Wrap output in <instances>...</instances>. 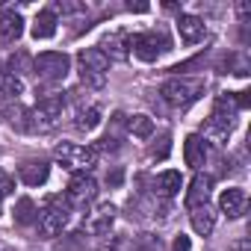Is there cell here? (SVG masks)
I'll return each instance as SVG.
<instances>
[{
  "instance_id": "1",
  "label": "cell",
  "mask_w": 251,
  "mask_h": 251,
  "mask_svg": "<svg viewBox=\"0 0 251 251\" xmlns=\"http://www.w3.org/2000/svg\"><path fill=\"white\" fill-rule=\"evenodd\" d=\"M236 112H239L236 98L230 92H222L216 98V103H213V112H210V118L204 124L201 139L204 142H213V145H225L227 136H230V130H233V124H236Z\"/></svg>"
},
{
  "instance_id": "2",
  "label": "cell",
  "mask_w": 251,
  "mask_h": 251,
  "mask_svg": "<svg viewBox=\"0 0 251 251\" xmlns=\"http://www.w3.org/2000/svg\"><path fill=\"white\" fill-rule=\"evenodd\" d=\"M53 157L62 169L74 175H89L98 166V148L95 145H74V142H59L53 148Z\"/></svg>"
},
{
  "instance_id": "3",
  "label": "cell",
  "mask_w": 251,
  "mask_h": 251,
  "mask_svg": "<svg viewBox=\"0 0 251 251\" xmlns=\"http://www.w3.org/2000/svg\"><path fill=\"white\" fill-rule=\"evenodd\" d=\"M160 95L169 106L175 109H183L189 103H195L201 95H204V83L201 80H189V77H172L160 86Z\"/></svg>"
},
{
  "instance_id": "4",
  "label": "cell",
  "mask_w": 251,
  "mask_h": 251,
  "mask_svg": "<svg viewBox=\"0 0 251 251\" xmlns=\"http://www.w3.org/2000/svg\"><path fill=\"white\" fill-rule=\"evenodd\" d=\"M77 68H80V80L89 89H103L106 86V74H109V59L98 50V48H86L77 53Z\"/></svg>"
},
{
  "instance_id": "5",
  "label": "cell",
  "mask_w": 251,
  "mask_h": 251,
  "mask_svg": "<svg viewBox=\"0 0 251 251\" xmlns=\"http://www.w3.org/2000/svg\"><path fill=\"white\" fill-rule=\"evenodd\" d=\"M65 109V98L62 95H45L39 98V103L30 109V124H33V133H48L53 130Z\"/></svg>"
},
{
  "instance_id": "6",
  "label": "cell",
  "mask_w": 251,
  "mask_h": 251,
  "mask_svg": "<svg viewBox=\"0 0 251 251\" xmlns=\"http://www.w3.org/2000/svg\"><path fill=\"white\" fill-rule=\"evenodd\" d=\"M68 219H71V201L65 198V195H53L50 201H48V207L39 213V233L42 236H56V233H62V227L68 225Z\"/></svg>"
},
{
  "instance_id": "7",
  "label": "cell",
  "mask_w": 251,
  "mask_h": 251,
  "mask_svg": "<svg viewBox=\"0 0 251 251\" xmlns=\"http://www.w3.org/2000/svg\"><path fill=\"white\" fill-rule=\"evenodd\" d=\"M33 71L39 80H48V83H56V80H65L68 71H71V56L68 53H59V50H45L33 59Z\"/></svg>"
},
{
  "instance_id": "8",
  "label": "cell",
  "mask_w": 251,
  "mask_h": 251,
  "mask_svg": "<svg viewBox=\"0 0 251 251\" xmlns=\"http://www.w3.org/2000/svg\"><path fill=\"white\" fill-rule=\"evenodd\" d=\"M130 50L142 62H154L163 50H169V39L163 33H136L130 36Z\"/></svg>"
},
{
  "instance_id": "9",
  "label": "cell",
  "mask_w": 251,
  "mask_h": 251,
  "mask_svg": "<svg viewBox=\"0 0 251 251\" xmlns=\"http://www.w3.org/2000/svg\"><path fill=\"white\" fill-rule=\"evenodd\" d=\"M95 195H98V183H95L92 175H71V180H68V192H65V198H68L71 204L86 207L89 201H95Z\"/></svg>"
},
{
  "instance_id": "10",
  "label": "cell",
  "mask_w": 251,
  "mask_h": 251,
  "mask_svg": "<svg viewBox=\"0 0 251 251\" xmlns=\"http://www.w3.org/2000/svg\"><path fill=\"white\" fill-rule=\"evenodd\" d=\"M98 50H100L106 59H118V62H124V59L130 56V36H127V33H121V30L106 33Z\"/></svg>"
},
{
  "instance_id": "11",
  "label": "cell",
  "mask_w": 251,
  "mask_h": 251,
  "mask_svg": "<svg viewBox=\"0 0 251 251\" xmlns=\"http://www.w3.org/2000/svg\"><path fill=\"white\" fill-rule=\"evenodd\" d=\"M245 204H248V198H245V189H239V186H230L219 195V210L227 219H239L245 213Z\"/></svg>"
},
{
  "instance_id": "12",
  "label": "cell",
  "mask_w": 251,
  "mask_h": 251,
  "mask_svg": "<svg viewBox=\"0 0 251 251\" xmlns=\"http://www.w3.org/2000/svg\"><path fill=\"white\" fill-rule=\"evenodd\" d=\"M189 222H192V230H195V233L210 236L213 227H216V210L210 207V201H207V204H195V207H189Z\"/></svg>"
},
{
  "instance_id": "13",
  "label": "cell",
  "mask_w": 251,
  "mask_h": 251,
  "mask_svg": "<svg viewBox=\"0 0 251 251\" xmlns=\"http://www.w3.org/2000/svg\"><path fill=\"white\" fill-rule=\"evenodd\" d=\"M21 36H24V18L15 9L0 15V45H15Z\"/></svg>"
},
{
  "instance_id": "14",
  "label": "cell",
  "mask_w": 251,
  "mask_h": 251,
  "mask_svg": "<svg viewBox=\"0 0 251 251\" xmlns=\"http://www.w3.org/2000/svg\"><path fill=\"white\" fill-rule=\"evenodd\" d=\"M177 33H180V39L186 45H195V42H201L207 36V24L198 15H180L177 18Z\"/></svg>"
},
{
  "instance_id": "15",
  "label": "cell",
  "mask_w": 251,
  "mask_h": 251,
  "mask_svg": "<svg viewBox=\"0 0 251 251\" xmlns=\"http://www.w3.org/2000/svg\"><path fill=\"white\" fill-rule=\"evenodd\" d=\"M183 160H186V166L195 169V172L207 163V142H204L198 133L186 136V142H183Z\"/></svg>"
},
{
  "instance_id": "16",
  "label": "cell",
  "mask_w": 251,
  "mask_h": 251,
  "mask_svg": "<svg viewBox=\"0 0 251 251\" xmlns=\"http://www.w3.org/2000/svg\"><path fill=\"white\" fill-rule=\"evenodd\" d=\"M18 175H21V180L27 186H42L48 180V175H50V166L45 160H27V163H21Z\"/></svg>"
},
{
  "instance_id": "17",
  "label": "cell",
  "mask_w": 251,
  "mask_h": 251,
  "mask_svg": "<svg viewBox=\"0 0 251 251\" xmlns=\"http://www.w3.org/2000/svg\"><path fill=\"white\" fill-rule=\"evenodd\" d=\"M112 222H115V207H112V204H100L95 213H89L86 230H89V233H106V230L112 227Z\"/></svg>"
},
{
  "instance_id": "18",
  "label": "cell",
  "mask_w": 251,
  "mask_h": 251,
  "mask_svg": "<svg viewBox=\"0 0 251 251\" xmlns=\"http://www.w3.org/2000/svg\"><path fill=\"white\" fill-rule=\"evenodd\" d=\"M210 189H213V177H210V175H195V180L189 183V192H186V207L207 204Z\"/></svg>"
},
{
  "instance_id": "19",
  "label": "cell",
  "mask_w": 251,
  "mask_h": 251,
  "mask_svg": "<svg viewBox=\"0 0 251 251\" xmlns=\"http://www.w3.org/2000/svg\"><path fill=\"white\" fill-rule=\"evenodd\" d=\"M33 39L39 42V39H53L56 36V12L53 9H42L39 15H36V21H33Z\"/></svg>"
},
{
  "instance_id": "20",
  "label": "cell",
  "mask_w": 251,
  "mask_h": 251,
  "mask_svg": "<svg viewBox=\"0 0 251 251\" xmlns=\"http://www.w3.org/2000/svg\"><path fill=\"white\" fill-rule=\"evenodd\" d=\"M180 186H183L180 172H163V175H157V180H154V192H157L160 198H172V195H177Z\"/></svg>"
},
{
  "instance_id": "21",
  "label": "cell",
  "mask_w": 251,
  "mask_h": 251,
  "mask_svg": "<svg viewBox=\"0 0 251 251\" xmlns=\"http://www.w3.org/2000/svg\"><path fill=\"white\" fill-rule=\"evenodd\" d=\"M0 95H6V98H18L24 95V80L9 74L6 68H0Z\"/></svg>"
},
{
  "instance_id": "22",
  "label": "cell",
  "mask_w": 251,
  "mask_h": 251,
  "mask_svg": "<svg viewBox=\"0 0 251 251\" xmlns=\"http://www.w3.org/2000/svg\"><path fill=\"white\" fill-rule=\"evenodd\" d=\"M100 124V109L98 106H89V109H80L77 112V121H74V127L80 130V133H89V130H95Z\"/></svg>"
},
{
  "instance_id": "23",
  "label": "cell",
  "mask_w": 251,
  "mask_h": 251,
  "mask_svg": "<svg viewBox=\"0 0 251 251\" xmlns=\"http://www.w3.org/2000/svg\"><path fill=\"white\" fill-rule=\"evenodd\" d=\"M36 219H39V210H36L33 198H21V201L15 204V222H18V225H33Z\"/></svg>"
},
{
  "instance_id": "24",
  "label": "cell",
  "mask_w": 251,
  "mask_h": 251,
  "mask_svg": "<svg viewBox=\"0 0 251 251\" xmlns=\"http://www.w3.org/2000/svg\"><path fill=\"white\" fill-rule=\"evenodd\" d=\"M127 130L139 139H148L154 133V121L148 115H133V118H127Z\"/></svg>"
},
{
  "instance_id": "25",
  "label": "cell",
  "mask_w": 251,
  "mask_h": 251,
  "mask_svg": "<svg viewBox=\"0 0 251 251\" xmlns=\"http://www.w3.org/2000/svg\"><path fill=\"white\" fill-rule=\"evenodd\" d=\"M6 118L12 121V127H15V130H21V133H33V124H30V109H24V106H12V109L6 112Z\"/></svg>"
},
{
  "instance_id": "26",
  "label": "cell",
  "mask_w": 251,
  "mask_h": 251,
  "mask_svg": "<svg viewBox=\"0 0 251 251\" xmlns=\"http://www.w3.org/2000/svg\"><path fill=\"white\" fill-rule=\"evenodd\" d=\"M121 124H124V115L118 112V115H112V130L100 139V148H106V151H115L118 145H121V136H118V130H121Z\"/></svg>"
},
{
  "instance_id": "27",
  "label": "cell",
  "mask_w": 251,
  "mask_h": 251,
  "mask_svg": "<svg viewBox=\"0 0 251 251\" xmlns=\"http://www.w3.org/2000/svg\"><path fill=\"white\" fill-rule=\"evenodd\" d=\"M27 62H30V56H27V53H18V56H12V59H9V68H6V71L18 77L21 71H27Z\"/></svg>"
},
{
  "instance_id": "28",
  "label": "cell",
  "mask_w": 251,
  "mask_h": 251,
  "mask_svg": "<svg viewBox=\"0 0 251 251\" xmlns=\"http://www.w3.org/2000/svg\"><path fill=\"white\" fill-rule=\"evenodd\" d=\"M169 139H172V136H169V133H163V136H160V148H151V157L166 160V157H169V148H172V145H169Z\"/></svg>"
},
{
  "instance_id": "29",
  "label": "cell",
  "mask_w": 251,
  "mask_h": 251,
  "mask_svg": "<svg viewBox=\"0 0 251 251\" xmlns=\"http://www.w3.org/2000/svg\"><path fill=\"white\" fill-rule=\"evenodd\" d=\"M12 192H15V180L0 172V195H12Z\"/></svg>"
},
{
  "instance_id": "30",
  "label": "cell",
  "mask_w": 251,
  "mask_h": 251,
  "mask_svg": "<svg viewBox=\"0 0 251 251\" xmlns=\"http://www.w3.org/2000/svg\"><path fill=\"white\" fill-rule=\"evenodd\" d=\"M59 12H86V3H56ZM53 9V12H56Z\"/></svg>"
},
{
  "instance_id": "31",
  "label": "cell",
  "mask_w": 251,
  "mask_h": 251,
  "mask_svg": "<svg viewBox=\"0 0 251 251\" xmlns=\"http://www.w3.org/2000/svg\"><path fill=\"white\" fill-rule=\"evenodd\" d=\"M172 251H189V236H183V233H180V236L175 239V245H172Z\"/></svg>"
},
{
  "instance_id": "32",
  "label": "cell",
  "mask_w": 251,
  "mask_h": 251,
  "mask_svg": "<svg viewBox=\"0 0 251 251\" xmlns=\"http://www.w3.org/2000/svg\"><path fill=\"white\" fill-rule=\"evenodd\" d=\"M227 251H251V242L242 236V239H236V242H230V248Z\"/></svg>"
},
{
  "instance_id": "33",
  "label": "cell",
  "mask_w": 251,
  "mask_h": 251,
  "mask_svg": "<svg viewBox=\"0 0 251 251\" xmlns=\"http://www.w3.org/2000/svg\"><path fill=\"white\" fill-rule=\"evenodd\" d=\"M130 251H160V239L157 242H145V245H133Z\"/></svg>"
},
{
  "instance_id": "34",
  "label": "cell",
  "mask_w": 251,
  "mask_h": 251,
  "mask_svg": "<svg viewBox=\"0 0 251 251\" xmlns=\"http://www.w3.org/2000/svg\"><path fill=\"white\" fill-rule=\"evenodd\" d=\"M236 9H239V15H242V18H245V15H248V12H251V6H248V3H239V6H236Z\"/></svg>"
},
{
  "instance_id": "35",
  "label": "cell",
  "mask_w": 251,
  "mask_h": 251,
  "mask_svg": "<svg viewBox=\"0 0 251 251\" xmlns=\"http://www.w3.org/2000/svg\"><path fill=\"white\" fill-rule=\"evenodd\" d=\"M0 213H3V195H0Z\"/></svg>"
}]
</instances>
